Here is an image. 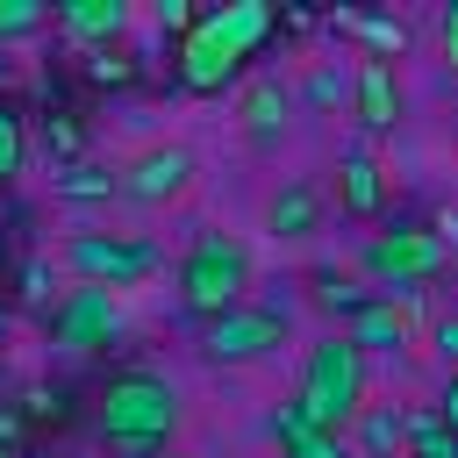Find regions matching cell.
Listing matches in <instances>:
<instances>
[{"label": "cell", "instance_id": "83f0119b", "mask_svg": "<svg viewBox=\"0 0 458 458\" xmlns=\"http://www.w3.org/2000/svg\"><path fill=\"white\" fill-rule=\"evenodd\" d=\"M172 458H179V451H172Z\"/></svg>", "mask_w": 458, "mask_h": 458}, {"label": "cell", "instance_id": "6da1fadb", "mask_svg": "<svg viewBox=\"0 0 458 458\" xmlns=\"http://www.w3.org/2000/svg\"><path fill=\"white\" fill-rule=\"evenodd\" d=\"M272 0H229V7H208L200 21H186V43H179V86L186 93H222L250 50L272 36Z\"/></svg>", "mask_w": 458, "mask_h": 458}, {"label": "cell", "instance_id": "52a82bcc", "mask_svg": "<svg viewBox=\"0 0 458 458\" xmlns=\"http://www.w3.org/2000/svg\"><path fill=\"white\" fill-rule=\"evenodd\" d=\"M286 329H293V308L243 301V308H229V315H215V322L200 329V351H208L215 365H258V358H272V351L286 344Z\"/></svg>", "mask_w": 458, "mask_h": 458}, {"label": "cell", "instance_id": "5bb4252c", "mask_svg": "<svg viewBox=\"0 0 458 458\" xmlns=\"http://www.w3.org/2000/svg\"><path fill=\"white\" fill-rule=\"evenodd\" d=\"M351 100H358V122L372 129V136H386L394 122H401V93H394V72L372 57V64H358V79H351Z\"/></svg>", "mask_w": 458, "mask_h": 458}, {"label": "cell", "instance_id": "4316f807", "mask_svg": "<svg viewBox=\"0 0 458 458\" xmlns=\"http://www.w3.org/2000/svg\"><path fill=\"white\" fill-rule=\"evenodd\" d=\"M0 458H14V451H7V444H0Z\"/></svg>", "mask_w": 458, "mask_h": 458}, {"label": "cell", "instance_id": "2e32d148", "mask_svg": "<svg viewBox=\"0 0 458 458\" xmlns=\"http://www.w3.org/2000/svg\"><path fill=\"white\" fill-rule=\"evenodd\" d=\"M336 179H344V208H351V215H379L386 186H379V165H372L365 143H351V150L336 157Z\"/></svg>", "mask_w": 458, "mask_h": 458}, {"label": "cell", "instance_id": "d6986e66", "mask_svg": "<svg viewBox=\"0 0 458 458\" xmlns=\"http://www.w3.org/2000/svg\"><path fill=\"white\" fill-rule=\"evenodd\" d=\"M21 157H29V129H21V114L0 100V186L21 172Z\"/></svg>", "mask_w": 458, "mask_h": 458}, {"label": "cell", "instance_id": "9a60e30c", "mask_svg": "<svg viewBox=\"0 0 458 458\" xmlns=\"http://www.w3.org/2000/svg\"><path fill=\"white\" fill-rule=\"evenodd\" d=\"M272 444L286 451V458H351V437H329V429H315L293 401L272 415Z\"/></svg>", "mask_w": 458, "mask_h": 458}, {"label": "cell", "instance_id": "3957f363", "mask_svg": "<svg viewBox=\"0 0 458 458\" xmlns=\"http://www.w3.org/2000/svg\"><path fill=\"white\" fill-rule=\"evenodd\" d=\"M179 429V386L150 365H122L100 386V437L114 451H157Z\"/></svg>", "mask_w": 458, "mask_h": 458}, {"label": "cell", "instance_id": "ffe728a7", "mask_svg": "<svg viewBox=\"0 0 458 458\" xmlns=\"http://www.w3.org/2000/svg\"><path fill=\"white\" fill-rule=\"evenodd\" d=\"M351 429H358V444H365L372 458H379V451H394V444L408 437V422H394V415H372V408H365V415H358ZM351 429H344V437H351Z\"/></svg>", "mask_w": 458, "mask_h": 458}, {"label": "cell", "instance_id": "9c48e42d", "mask_svg": "<svg viewBox=\"0 0 458 458\" xmlns=\"http://www.w3.org/2000/svg\"><path fill=\"white\" fill-rule=\"evenodd\" d=\"M114 336H122V315H114V293H100V286H79L50 308V344L57 351H107Z\"/></svg>", "mask_w": 458, "mask_h": 458}, {"label": "cell", "instance_id": "484cf974", "mask_svg": "<svg viewBox=\"0 0 458 458\" xmlns=\"http://www.w3.org/2000/svg\"><path fill=\"white\" fill-rule=\"evenodd\" d=\"M21 437V415H14V401H0V444H14Z\"/></svg>", "mask_w": 458, "mask_h": 458}, {"label": "cell", "instance_id": "ac0fdd59", "mask_svg": "<svg viewBox=\"0 0 458 458\" xmlns=\"http://www.w3.org/2000/svg\"><path fill=\"white\" fill-rule=\"evenodd\" d=\"M401 444H408V458H458V437H451L437 415H415Z\"/></svg>", "mask_w": 458, "mask_h": 458}, {"label": "cell", "instance_id": "4fadbf2b", "mask_svg": "<svg viewBox=\"0 0 458 458\" xmlns=\"http://www.w3.org/2000/svg\"><path fill=\"white\" fill-rule=\"evenodd\" d=\"M50 14H57V29L79 36V43H114V36L129 29V0H57Z\"/></svg>", "mask_w": 458, "mask_h": 458}, {"label": "cell", "instance_id": "e0dca14e", "mask_svg": "<svg viewBox=\"0 0 458 458\" xmlns=\"http://www.w3.org/2000/svg\"><path fill=\"white\" fill-rule=\"evenodd\" d=\"M57 200H114V172H100V165H64V172H57Z\"/></svg>", "mask_w": 458, "mask_h": 458}, {"label": "cell", "instance_id": "5b68a950", "mask_svg": "<svg viewBox=\"0 0 458 458\" xmlns=\"http://www.w3.org/2000/svg\"><path fill=\"white\" fill-rule=\"evenodd\" d=\"M444 258H451V243H444L437 229H422V222H401V229H386V236H372V243L358 250V265L372 272L379 301H394L401 315L422 308V286L444 272Z\"/></svg>", "mask_w": 458, "mask_h": 458}, {"label": "cell", "instance_id": "7a4b0ae2", "mask_svg": "<svg viewBox=\"0 0 458 458\" xmlns=\"http://www.w3.org/2000/svg\"><path fill=\"white\" fill-rule=\"evenodd\" d=\"M365 386H372V358H358V351L329 329V336H315V344H308V358H301L293 408H301L315 429L344 437V429L365 415Z\"/></svg>", "mask_w": 458, "mask_h": 458}, {"label": "cell", "instance_id": "d4e9b609", "mask_svg": "<svg viewBox=\"0 0 458 458\" xmlns=\"http://www.w3.org/2000/svg\"><path fill=\"white\" fill-rule=\"evenodd\" d=\"M437 351H444V358H458V315H444V322H437Z\"/></svg>", "mask_w": 458, "mask_h": 458}, {"label": "cell", "instance_id": "30bf717a", "mask_svg": "<svg viewBox=\"0 0 458 458\" xmlns=\"http://www.w3.org/2000/svg\"><path fill=\"white\" fill-rule=\"evenodd\" d=\"M358 358H372V351H408V336H415V322L394 308V301H379V293H365L358 308H344V329H336Z\"/></svg>", "mask_w": 458, "mask_h": 458}, {"label": "cell", "instance_id": "603a6c76", "mask_svg": "<svg viewBox=\"0 0 458 458\" xmlns=\"http://www.w3.org/2000/svg\"><path fill=\"white\" fill-rule=\"evenodd\" d=\"M437 422L458 437V372H451V386H444V401H437Z\"/></svg>", "mask_w": 458, "mask_h": 458}, {"label": "cell", "instance_id": "cb8c5ba5", "mask_svg": "<svg viewBox=\"0 0 458 458\" xmlns=\"http://www.w3.org/2000/svg\"><path fill=\"white\" fill-rule=\"evenodd\" d=\"M29 401H36V408H29V415H64V394H50V386H36V394H29Z\"/></svg>", "mask_w": 458, "mask_h": 458}, {"label": "cell", "instance_id": "44dd1931", "mask_svg": "<svg viewBox=\"0 0 458 458\" xmlns=\"http://www.w3.org/2000/svg\"><path fill=\"white\" fill-rule=\"evenodd\" d=\"M43 21H50L43 0H0V43H7V36H29V29H43Z\"/></svg>", "mask_w": 458, "mask_h": 458}, {"label": "cell", "instance_id": "277c9868", "mask_svg": "<svg viewBox=\"0 0 458 458\" xmlns=\"http://www.w3.org/2000/svg\"><path fill=\"white\" fill-rule=\"evenodd\" d=\"M172 279H179V308L200 315V322H215V315H229V308L250 301L258 265H250V243H243V236H229V229H200V236L186 243V258H179Z\"/></svg>", "mask_w": 458, "mask_h": 458}, {"label": "cell", "instance_id": "8992f818", "mask_svg": "<svg viewBox=\"0 0 458 458\" xmlns=\"http://www.w3.org/2000/svg\"><path fill=\"white\" fill-rule=\"evenodd\" d=\"M64 265L79 272V286L114 293V286H143V279L165 265V250H157L150 236H122V229H72Z\"/></svg>", "mask_w": 458, "mask_h": 458}, {"label": "cell", "instance_id": "7c38bea8", "mask_svg": "<svg viewBox=\"0 0 458 458\" xmlns=\"http://www.w3.org/2000/svg\"><path fill=\"white\" fill-rule=\"evenodd\" d=\"M315 229H322V186L286 179V186L265 200V236H279V243H308Z\"/></svg>", "mask_w": 458, "mask_h": 458}, {"label": "cell", "instance_id": "ba28073f", "mask_svg": "<svg viewBox=\"0 0 458 458\" xmlns=\"http://www.w3.org/2000/svg\"><path fill=\"white\" fill-rule=\"evenodd\" d=\"M186 186H193V150H186V143H150V150H136V157L114 172V193L136 200V208H165V200H179Z\"/></svg>", "mask_w": 458, "mask_h": 458}, {"label": "cell", "instance_id": "8fae6325", "mask_svg": "<svg viewBox=\"0 0 458 458\" xmlns=\"http://www.w3.org/2000/svg\"><path fill=\"white\" fill-rule=\"evenodd\" d=\"M236 122H243V143H258V150L286 143V129H293V93H286V79H250L243 100H236Z\"/></svg>", "mask_w": 458, "mask_h": 458}, {"label": "cell", "instance_id": "7402d4cb", "mask_svg": "<svg viewBox=\"0 0 458 458\" xmlns=\"http://www.w3.org/2000/svg\"><path fill=\"white\" fill-rule=\"evenodd\" d=\"M437 50H444V64L458 72V0H451V7L437 14Z\"/></svg>", "mask_w": 458, "mask_h": 458}]
</instances>
